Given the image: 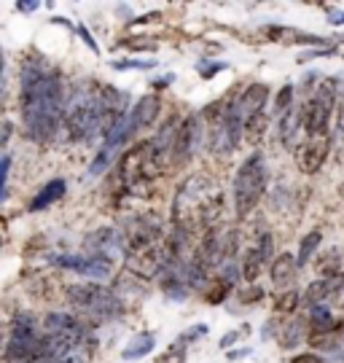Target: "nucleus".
<instances>
[{
	"mask_svg": "<svg viewBox=\"0 0 344 363\" xmlns=\"http://www.w3.org/2000/svg\"><path fill=\"white\" fill-rule=\"evenodd\" d=\"M301 331H304L301 320H296V323L288 325V328L282 331V337H280V347H282V350H291V347H296V345L301 342Z\"/></svg>",
	"mask_w": 344,
	"mask_h": 363,
	"instance_id": "obj_25",
	"label": "nucleus"
},
{
	"mask_svg": "<svg viewBox=\"0 0 344 363\" xmlns=\"http://www.w3.org/2000/svg\"><path fill=\"white\" fill-rule=\"evenodd\" d=\"M65 296L84 318H91V320H113V318H118L124 312L121 298L116 296L111 288L100 286V283L67 286L65 288Z\"/></svg>",
	"mask_w": 344,
	"mask_h": 363,
	"instance_id": "obj_5",
	"label": "nucleus"
},
{
	"mask_svg": "<svg viewBox=\"0 0 344 363\" xmlns=\"http://www.w3.org/2000/svg\"><path fill=\"white\" fill-rule=\"evenodd\" d=\"M19 113L33 143H49L62 121V81L40 65H25L19 86Z\"/></svg>",
	"mask_w": 344,
	"mask_h": 363,
	"instance_id": "obj_1",
	"label": "nucleus"
},
{
	"mask_svg": "<svg viewBox=\"0 0 344 363\" xmlns=\"http://www.w3.org/2000/svg\"><path fill=\"white\" fill-rule=\"evenodd\" d=\"M344 286V274H328V277H320V280H312L309 286H306L304 291V301L309 304V307H318V304H323L328 296H333L339 288Z\"/></svg>",
	"mask_w": 344,
	"mask_h": 363,
	"instance_id": "obj_13",
	"label": "nucleus"
},
{
	"mask_svg": "<svg viewBox=\"0 0 344 363\" xmlns=\"http://www.w3.org/2000/svg\"><path fill=\"white\" fill-rule=\"evenodd\" d=\"M153 345H156V337H153V334H140V337H135L127 347L121 350V358H124V361H138V358H145V355L153 350Z\"/></svg>",
	"mask_w": 344,
	"mask_h": 363,
	"instance_id": "obj_20",
	"label": "nucleus"
},
{
	"mask_svg": "<svg viewBox=\"0 0 344 363\" xmlns=\"http://www.w3.org/2000/svg\"><path fill=\"white\" fill-rule=\"evenodd\" d=\"M274 113H277V118H285L288 113H294V86H291V84H285V86L277 91Z\"/></svg>",
	"mask_w": 344,
	"mask_h": 363,
	"instance_id": "obj_24",
	"label": "nucleus"
},
{
	"mask_svg": "<svg viewBox=\"0 0 344 363\" xmlns=\"http://www.w3.org/2000/svg\"><path fill=\"white\" fill-rule=\"evenodd\" d=\"M258 253H261V259H264V264H274V245H272V234H261V242H258Z\"/></svg>",
	"mask_w": 344,
	"mask_h": 363,
	"instance_id": "obj_28",
	"label": "nucleus"
},
{
	"mask_svg": "<svg viewBox=\"0 0 344 363\" xmlns=\"http://www.w3.org/2000/svg\"><path fill=\"white\" fill-rule=\"evenodd\" d=\"M296 269H299V264H296V259L291 256V253H280L277 259H274V264L269 267V274H272V283L277 288H285L294 283L296 277Z\"/></svg>",
	"mask_w": 344,
	"mask_h": 363,
	"instance_id": "obj_17",
	"label": "nucleus"
},
{
	"mask_svg": "<svg viewBox=\"0 0 344 363\" xmlns=\"http://www.w3.org/2000/svg\"><path fill=\"white\" fill-rule=\"evenodd\" d=\"M118 46H127V49H138V52H148V49H153L156 43L148 38H124L118 40Z\"/></svg>",
	"mask_w": 344,
	"mask_h": 363,
	"instance_id": "obj_29",
	"label": "nucleus"
},
{
	"mask_svg": "<svg viewBox=\"0 0 344 363\" xmlns=\"http://www.w3.org/2000/svg\"><path fill=\"white\" fill-rule=\"evenodd\" d=\"M159 111H162V103H159L156 94H145V97H140L138 105L132 108V121H135V127H138V130L151 127L153 121L159 118Z\"/></svg>",
	"mask_w": 344,
	"mask_h": 363,
	"instance_id": "obj_15",
	"label": "nucleus"
},
{
	"mask_svg": "<svg viewBox=\"0 0 344 363\" xmlns=\"http://www.w3.org/2000/svg\"><path fill=\"white\" fill-rule=\"evenodd\" d=\"M267 130H269V116L267 111H261V113H253V116L245 118V140L253 145H261L264 143V138H267Z\"/></svg>",
	"mask_w": 344,
	"mask_h": 363,
	"instance_id": "obj_18",
	"label": "nucleus"
},
{
	"mask_svg": "<svg viewBox=\"0 0 344 363\" xmlns=\"http://www.w3.org/2000/svg\"><path fill=\"white\" fill-rule=\"evenodd\" d=\"M223 213V191L221 186L202 175H192L180 183L172 199V226L192 237L194 232L218 229V218Z\"/></svg>",
	"mask_w": 344,
	"mask_h": 363,
	"instance_id": "obj_2",
	"label": "nucleus"
},
{
	"mask_svg": "<svg viewBox=\"0 0 344 363\" xmlns=\"http://www.w3.org/2000/svg\"><path fill=\"white\" fill-rule=\"evenodd\" d=\"M223 67H226L223 62H218V65H207V67L202 65V67H199V76H202V78H213L216 73H221Z\"/></svg>",
	"mask_w": 344,
	"mask_h": 363,
	"instance_id": "obj_33",
	"label": "nucleus"
},
{
	"mask_svg": "<svg viewBox=\"0 0 344 363\" xmlns=\"http://www.w3.org/2000/svg\"><path fill=\"white\" fill-rule=\"evenodd\" d=\"M333 105H336V84L331 78H326L320 84V89L309 97L299 113V124L304 130L306 138H320L328 135V124L333 116Z\"/></svg>",
	"mask_w": 344,
	"mask_h": 363,
	"instance_id": "obj_6",
	"label": "nucleus"
},
{
	"mask_svg": "<svg viewBox=\"0 0 344 363\" xmlns=\"http://www.w3.org/2000/svg\"><path fill=\"white\" fill-rule=\"evenodd\" d=\"M116 154H118V148H116V145H111V143L102 145L100 154L94 156V162H91V167H89V175H91V178H100V175L105 172V169L113 167Z\"/></svg>",
	"mask_w": 344,
	"mask_h": 363,
	"instance_id": "obj_22",
	"label": "nucleus"
},
{
	"mask_svg": "<svg viewBox=\"0 0 344 363\" xmlns=\"http://www.w3.org/2000/svg\"><path fill=\"white\" fill-rule=\"evenodd\" d=\"M328 13H331V19H328L331 25H344V11H328Z\"/></svg>",
	"mask_w": 344,
	"mask_h": 363,
	"instance_id": "obj_36",
	"label": "nucleus"
},
{
	"mask_svg": "<svg viewBox=\"0 0 344 363\" xmlns=\"http://www.w3.org/2000/svg\"><path fill=\"white\" fill-rule=\"evenodd\" d=\"M245 355H250V350H237V352H229L231 361H237V358H245Z\"/></svg>",
	"mask_w": 344,
	"mask_h": 363,
	"instance_id": "obj_38",
	"label": "nucleus"
},
{
	"mask_svg": "<svg viewBox=\"0 0 344 363\" xmlns=\"http://www.w3.org/2000/svg\"><path fill=\"white\" fill-rule=\"evenodd\" d=\"M116 70H153L156 60H116Z\"/></svg>",
	"mask_w": 344,
	"mask_h": 363,
	"instance_id": "obj_27",
	"label": "nucleus"
},
{
	"mask_svg": "<svg viewBox=\"0 0 344 363\" xmlns=\"http://www.w3.org/2000/svg\"><path fill=\"white\" fill-rule=\"evenodd\" d=\"M9 138H11V121H6V124H3V148L9 145Z\"/></svg>",
	"mask_w": 344,
	"mask_h": 363,
	"instance_id": "obj_37",
	"label": "nucleus"
},
{
	"mask_svg": "<svg viewBox=\"0 0 344 363\" xmlns=\"http://www.w3.org/2000/svg\"><path fill=\"white\" fill-rule=\"evenodd\" d=\"M57 267H65V269H70V272H78L84 274V277H111L113 272V261L108 259V256H91V253H67V256H57L54 259Z\"/></svg>",
	"mask_w": 344,
	"mask_h": 363,
	"instance_id": "obj_11",
	"label": "nucleus"
},
{
	"mask_svg": "<svg viewBox=\"0 0 344 363\" xmlns=\"http://www.w3.org/2000/svg\"><path fill=\"white\" fill-rule=\"evenodd\" d=\"M16 11H22V13L38 11V3H16Z\"/></svg>",
	"mask_w": 344,
	"mask_h": 363,
	"instance_id": "obj_35",
	"label": "nucleus"
},
{
	"mask_svg": "<svg viewBox=\"0 0 344 363\" xmlns=\"http://www.w3.org/2000/svg\"><path fill=\"white\" fill-rule=\"evenodd\" d=\"M320 242H323V232H320V229H312L309 234H304V240H301V245H299L296 264H299V267H306L309 259L315 256V250L320 247Z\"/></svg>",
	"mask_w": 344,
	"mask_h": 363,
	"instance_id": "obj_21",
	"label": "nucleus"
},
{
	"mask_svg": "<svg viewBox=\"0 0 344 363\" xmlns=\"http://www.w3.org/2000/svg\"><path fill=\"white\" fill-rule=\"evenodd\" d=\"M240 298H243V304H255V301H261V298H264V288L250 286L248 291H243V294H240Z\"/></svg>",
	"mask_w": 344,
	"mask_h": 363,
	"instance_id": "obj_30",
	"label": "nucleus"
},
{
	"mask_svg": "<svg viewBox=\"0 0 344 363\" xmlns=\"http://www.w3.org/2000/svg\"><path fill=\"white\" fill-rule=\"evenodd\" d=\"M261 267H264V259H261L258 247H248L243 256V264H240V274H243L245 283L255 286V280H258V274H261Z\"/></svg>",
	"mask_w": 344,
	"mask_h": 363,
	"instance_id": "obj_19",
	"label": "nucleus"
},
{
	"mask_svg": "<svg viewBox=\"0 0 344 363\" xmlns=\"http://www.w3.org/2000/svg\"><path fill=\"white\" fill-rule=\"evenodd\" d=\"M153 363H186V345L178 339V345H172V347H167L159 358Z\"/></svg>",
	"mask_w": 344,
	"mask_h": 363,
	"instance_id": "obj_26",
	"label": "nucleus"
},
{
	"mask_svg": "<svg viewBox=\"0 0 344 363\" xmlns=\"http://www.w3.org/2000/svg\"><path fill=\"white\" fill-rule=\"evenodd\" d=\"M65 135L70 143H81V140H89L94 132H102V108L100 103H78L67 111L65 116Z\"/></svg>",
	"mask_w": 344,
	"mask_h": 363,
	"instance_id": "obj_7",
	"label": "nucleus"
},
{
	"mask_svg": "<svg viewBox=\"0 0 344 363\" xmlns=\"http://www.w3.org/2000/svg\"><path fill=\"white\" fill-rule=\"evenodd\" d=\"M267 100H269V86L267 84H250L248 89L240 94V108H243L245 118L253 116V113H261L267 111Z\"/></svg>",
	"mask_w": 344,
	"mask_h": 363,
	"instance_id": "obj_14",
	"label": "nucleus"
},
{
	"mask_svg": "<svg viewBox=\"0 0 344 363\" xmlns=\"http://www.w3.org/2000/svg\"><path fill=\"white\" fill-rule=\"evenodd\" d=\"M339 196L344 199V181H342V186H339Z\"/></svg>",
	"mask_w": 344,
	"mask_h": 363,
	"instance_id": "obj_39",
	"label": "nucleus"
},
{
	"mask_svg": "<svg viewBox=\"0 0 344 363\" xmlns=\"http://www.w3.org/2000/svg\"><path fill=\"white\" fill-rule=\"evenodd\" d=\"M65 191H67V183H65L62 178L49 181L43 189H40L38 194L33 196V202H30V213H40V210H46L49 205H54L57 199H62Z\"/></svg>",
	"mask_w": 344,
	"mask_h": 363,
	"instance_id": "obj_16",
	"label": "nucleus"
},
{
	"mask_svg": "<svg viewBox=\"0 0 344 363\" xmlns=\"http://www.w3.org/2000/svg\"><path fill=\"white\" fill-rule=\"evenodd\" d=\"M78 35H81V38H84V43H87V46H89L91 52H94V54H100V46H97V43H94V38H91V33H89V30H87V27H84V25H78Z\"/></svg>",
	"mask_w": 344,
	"mask_h": 363,
	"instance_id": "obj_31",
	"label": "nucleus"
},
{
	"mask_svg": "<svg viewBox=\"0 0 344 363\" xmlns=\"http://www.w3.org/2000/svg\"><path fill=\"white\" fill-rule=\"evenodd\" d=\"M243 331H245V328H243ZM243 331H231V334H226V337H223V342H221V347H223V350H229L231 345L243 337Z\"/></svg>",
	"mask_w": 344,
	"mask_h": 363,
	"instance_id": "obj_34",
	"label": "nucleus"
},
{
	"mask_svg": "<svg viewBox=\"0 0 344 363\" xmlns=\"http://www.w3.org/2000/svg\"><path fill=\"white\" fill-rule=\"evenodd\" d=\"M328 154H331V138L328 135L306 138L304 143L296 148V167L304 175H315V172L323 169Z\"/></svg>",
	"mask_w": 344,
	"mask_h": 363,
	"instance_id": "obj_10",
	"label": "nucleus"
},
{
	"mask_svg": "<svg viewBox=\"0 0 344 363\" xmlns=\"http://www.w3.org/2000/svg\"><path fill=\"white\" fill-rule=\"evenodd\" d=\"M121 242H124V250L129 253H140V250H148V247H156L162 242V223L156 216H135L124 223V234H121Z\"/></svg>",
	"mask_w": 344,
	"mask_h": 363,
	"instance_id": "obj_8",
	"label": "nucleus"
},
{
	"mask_svg": "<svg viewBox=\"0 0 344 363\" xmlns=\"http://www.w3.org/2000/svg\"><path fill=\"white\" fill-rule=\"evenodd\" d=\"M196 130H199V118L196 116H189L180 121L175 148H172V156H170L172 164H186L189 162V156L194 154V145H196Z\"/></svg>",
	"mask_w": 344,
	"mask_h": 363,
	"instance_id": "obj_12",
	"label": "nucleus"
},
{
	"mask_svg": "<svg viewBox=\"0 0 344 363\" xmlns=\"http://www.w3.org/2000/svg\"><path fill=\"white\" fill-rule=\"evenodd\" d=\"M299 304H301V294L299 291H285V294H280V296L274 298V312L291 315V312L299 310Z\"/></svg>",
	"mask_w": 344,
	"mask_h": 363,
	"instance_id": "obj_23",
	"label": "nucleus"
},
{
	"mask_svg": "<svg viewBox=\"0 0 344 363\" xmlns=\"http://www.w3.org/2000/svg\"><path fill=\"white\" fill-rule=\"evenodd\" d=\"M165 164V156L159 154L153 140H143V143L132 145L116 164V186H118V191L148 199L153 194V183L162 175Z\"/></svg>",
	"mask_w": 344,
	"mask_h": 363,
	"instance_id": "obj_3",
	"label": "nucleus"
},
{
	"mask_svg": "<svg viewBox=\"0 0 344 363\" xmlns=\"http://www.w3.org/2000/svg\"><path fill=\"white\" fill-rule=\"evenodd\" d=\"M43 334L65 342H73V345H89V328L84 320H78L76 315H67V312H49L43 318Z\"/></svg>",
	"mask_w": 344,
	"mask_h": 363,
	"instance_id": "obj_9",
	"label": "nucleus"
},
{
	"mask_svg": "<svg viewBox=\"0 0 344 363\" xmlns=\"http://www.w3.org/2000/svg\"><path fill=\"white\" fill-rule=\"evenodd\" d=\"M291 363H326L320 355H315V352H301V355H296Z\"/></svg>",
	"mask_w": 344,
	"mask_h": 363,
	"instance_id": "obj_32",
	"label": "nucleus"
},
{
	"mask_svg": "<svg viewBox=\"0 0 344 363\" xmlns=\"http://www.w3.org/2000/svg\"><path fill=\"white\" fill-rule=\"evenodd\" d=\"M264 191H267V159H264L261 151H253L240 164L237 175H234V183H231L237 218H248L258 208Z\"/></svg>",
	"mask_w": 344,
	"mask_h": 363,
	"instance_id": "obj_4",
	"label": "nucleus"
}]
</instances>
